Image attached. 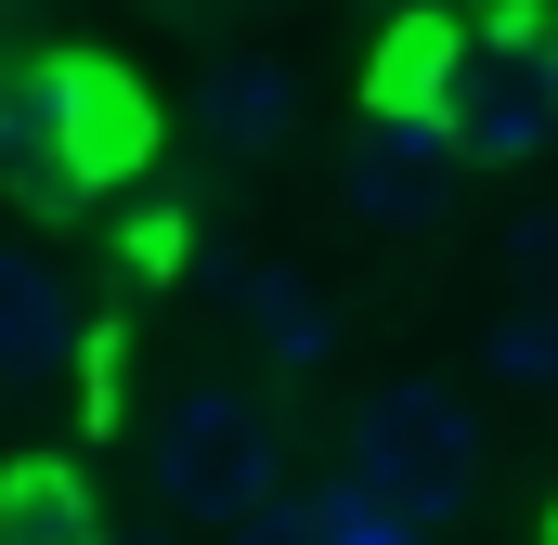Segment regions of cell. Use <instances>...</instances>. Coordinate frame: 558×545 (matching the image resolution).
Instances as JSON below:
<instances>
[{
	"label": "cell",
	"instance_id": "1",
	"mask_svg": "<svg viewBox=\"0 0 558 545\" xmlns=\"http://www.w3.org/2000/svg\"><path fill=\"white\" fill-rule=\"evenodd\" d=\"M338 481L377 494V507L416 520V533H454V520L481 507V481H494V441H481L468 390H441V377H390V390H364L351 428H338Z\"/></svg>",
	"mask_w": 558,
	"mask_h": 545
},
{
	"label": "cell",
	"instance_id": "2",
	"mask_svg": "<svg viewBox=\"0 0 558 545\" xmlns=\"http://www.w3.org/2000/svg\"><path fill=\"white\" fill-rule=\"evenodd\" d=\"M156 494L182 507V520H208V533H234V520H260L286 481V415L260 390H221V377H195L182 403L156 415Z\"/></svg>",
	"mask_w": 558,
	"mask_h": 545
},
{
	"label": "cell",
	"instance_id": "3",
	"mask_svg": "<svg viewBox=\"0 0 558 545\" xmlns=\"http://www.w3.org/2000/svg\"><path fill=\"white\" fill-rule=\"evenodd\" d=\"M428 131H441L454 169H533V156H558V39H533V26L454 39V65L428 92Z\"/></svg>",
	"mask_w": 558,
	"mask_h": 545
},
{
	"label": "cell",
	"instance_id": "4",
	"mask_svg": "<svg viewBox=\"0 0 558 545\" xmlns=\"http://www.w3.org/2000/svg\"><path fill=\"white\" fill-rule=\"evenodd\" d=\"M454 195H468V169L441 156V131L364 105V131H351V156H338V208H351L364 234H441Z\"/></svg>",
	"mask_w": 558,
	"mask_h": 545
},
{
	"label": "cell",
	"instance_id": "5",
	"mask_svg": "<svg viewBox=\"0 0 558 545\" xmlns=\"http://www.w3.org/2000/svg\"><path fill=\"white\" fill-rule=\"evenodd\" d=\"M65 65L78 52H13L0 65V182L39 208V221H65L92 182H78V118H65Z\"/></svg>",
	"mask_w": 558,
	"mask_h": 545
},
{
	"label": "cell",
	"instance_id": "6",
	"mask_svg": "<svg viewBox=\"0 0 558 545\" xmlns=\"http://www.w3.org/2000/svg\"><path fill=\"white\" fill-rule=\"evenodd\" d=\"M221 312L260 338V364H286V377H325L338 364V312H325V286L299 261H221Z\"/></svg>",
	"mask_w": 558,
	"mask_h": 545
},
{
	"label": "cell",
	"instance_id": "7",
	"mask_svg": "<svg viewBox=\"0 0 558 545\" xmlns=\"http://www.w3.org/2000/svg\"><path fill=\"white\" fill-rule=\"evenodd\" d=\"M65 351H78V299H65V261H39L26 234H0V390H39Z\"/></svg>",
	"mask_w": 558,
	"mask_h": 545
},
{
	"label": "cell",
	"instance_id": "8",
	"mask_svg": "<svg viewBox=\"0 0 558 545\" xmlns=\"http://www.w3.org/2000/svg\"><path fill=\"white\" fill-rule=\"evenodd\" d=\"M195 131H208V156H274L299 131V65L286 52H221L208 92H195Z\"/></svg>",
	"mask_w": 558,
	"mask_h": 545
},
{
	"label": "cell",
	"instance_id": "9",
	"mask_svg": "<svg viewBox=\"0 0 558 545\" xmlns=\"http://www.w3.org/2000/svg\"><path fill=\"white\" fill-rule=\"evenodd\" d=\"M65 118H78V182H118V169H143V143H156V118L131 105V78L118 65H65Z\"/></svg>",
	"mask_w": 558,
	"mask_h": 545
},
{
	"label": "cell",
	"instance_id": "10",
	"mask_svg": "<svg viewBox=\"0 0 558 545\" xmlns=\"http://www.w3.org/2000/svg\"><path fill=\"white\" fill-rule=\"evenodd\" d=\"M0 545H105V533H92V494H78V468H52V455H13V468H0Z\"/></svg>",
	"mask_w": 558,
	"mask_h": 545
},
{
	"label": "cell",
	"instance_id": "11",
	"mask_svg": "<svg viewBox=\"0 0 558 545\" xmlns=\"http://www.w3.org/2000/svg\"><path fill=\"white\" fill-rule=\"evenodd\" d=\"M481 364H494L507 390H546L558 403V299H507V312L481 325Z\"/></svg>",
	"mask_w": 558,
	"mask_h": 545
},
{
	"label": "cell",
	"instance_id": "12",
	"mask_svg": "<svg viewBox=\"0 0 558 545\" xmlns=\"http://www.w3.org/2000/svg\"><path fill=\"white\" fill-rule=\"evenodd\" d=\"M312 520H325V545H428L416 520H390V507L351 494V481H312Z\"/></svg>",
	"mask_w": 558,
	"mask_h": 545
},
{
	"label": "cell",
	"instance_id": "13",
	"mask_svg": "<svg viewBox=\"0 0 558 545\" xmlns=\"http://www.w3.org/2000/svg\"><path fill=\"white\" fill-rule=\"evenodd\" d=\"M507 272H520V299H558V208L507 221Z\"/></svg>",
	"mask_w": 558,
	"mask_h": 545
},
{
	"label": "cell",
	"instance_id": "14",
	"mask_svg": "<svg viewBox=\"0 0 558 545\" xmlns=\"http://www.w3.org/2000/svg\"><path fill=\"white\" fill-rule=\"evenodd\" d=\"M221 545H325V520H312V494H274L260 520H234Z\"/></svg>",
	"mask_w": 558,
	"mask_h": 545
},
{
	"label": "cell",
	"instance_id": "15",
	"mask_svg": "<svg viewBox=\"0 0 558 545\" xmlns=\"http://www.w3.org/2000/svg\"><path fill=\"white\" fill-rule=\"evenodd\" d=\"M131 272H143V286L182 272V221H169V208H143V221H131Z\"/></svg>",
	"mask_w": 558,
	"mask_h": 545
},
{
	"label": "cell",
	"instance_id": "16",
	"mask_svg": "<svg viewBox=\"0 0 558 545\" xmlns=\"http://www.w3.org/2000/svg\"><path fill=\"white\" fill-rule=\"evenodd\" d=\"M131 545H156V533H131Z\"/></svg>",
	"mask_w": 558,
	"mask_h": 545
}]
</instances>
